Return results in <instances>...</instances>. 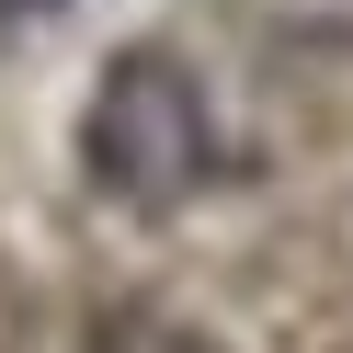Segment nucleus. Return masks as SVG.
Returning a JSON list of instances; mask_svg holds the SVG:
<instances>
[{
  "instance_id": "obj_1",
  "label": "nucleus",
  "mask_w": 353,
  "mask_h": 353,
  "mask_svg": "<svg viewBox=\"0 0 353 353\" xmlns=\"http://www.w3.org/2000/svg\"><path fill=\"white\" fill-rule=\"evenodd\" d=\"M205 171H216V103L194 80V57L114 46L80 103V183L125 216H171L205 194Z\"/></svg>"
},
{
  "instance_id": "obj_2",
  "label": "nucleus",
  "mask_w": 353,
  "mask_h": 353,
  "mask_svg": "<svg viewBox=\"0 0 353 353\" xmlns=\"http://www.w3.org/2000/svg\"><path fill=\"white\" fill-rule=\"evenodd\" d=\"M46 12H69V0H0V23H46Z\"/></svg>"
}]
</instances>
